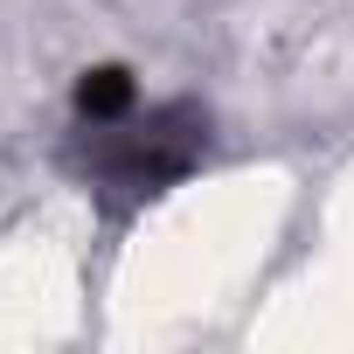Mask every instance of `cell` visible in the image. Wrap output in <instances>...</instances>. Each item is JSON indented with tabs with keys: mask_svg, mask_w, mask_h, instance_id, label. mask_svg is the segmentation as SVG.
Listing matches in <instances>:
<instances>
[{
	"mask_svg": "<svg viewBox=\"0 0 354 354\" xmlns=\"http://www.w3.org/2000/svg\"><path fill=\"white\" fill-rule=\"evenodd\" d=\"M209 153V111L202 104H153L84 125V174L125 195H160Z\"/></svg>",
	"mask_w": 354,
	"mask_h": 354,
	"instance_id": "cell-1",
	"label": "cell"
},
{
	"mask_svg": "<svg viewBox=\"0 0 354 354\" xmlns=\"http://www.w3.org/2000/svg\"><path fill=\"white\" fill-rule=\"evenodd\" d=\"M70 104H77V118H84V125H97V118H118V111H132V104H139V84H132V70H118V63H97V70H84V77H77Z\"/></svg>",
	"mask_w": 354,
	"mask_h": 354,
	"instance_id": "cell-2",
	"label": "cell"
}]
</instances>
